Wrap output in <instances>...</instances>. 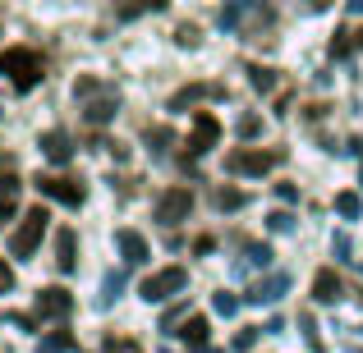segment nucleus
<instances>
[{
    "label": "nucleus",
    "instance_id": "f257e3e1",
    "mask_svg": "<svg viewBox=\"0 0 363 353\" xmlns=\"http://www.w3.org/2000/svg\"><path fill=\"white\" fill-rule=\"evenodd\" d=\"M74 101H79V115L92 124V129H101V124H111L120 115V92L111 88V83H101V79H79L74 83Z\"/></svg>",
    "mask_w": 363,
    "mask_h": 353
},
{
    "label": "nucleus",
    "instance_id": "f03ea898",
    "mask_svg": "<svg viewBox=\"0 0 363 353\" xmlns=\"http://www.w3.org/2000/svg\"><path fill=\"white\" fill-rule=\"evenodd\" d=\"M0 74H5L18 92H33L37 83L46 79V64H42V55H37L33 46H9V51L0 55Z\"/></svg>",
    "mask_w": 363,
    "mask_h": 353
},
{
    "label": "nucleus",
    "instance_id": "7ed1b4c3",
    "mask_svg": "<svg viewBox=\"0 0 363 353\" xmlns=\"http://www.w3.org/2000/svg\"><path fill=\"white\" fill-rule=\"evenodd\" d=\"M46 225H51V212H46L42 202H37L33 212H23V221H18V230L9 234V253H14L18 262H28V257L37 253V243H42Z\"/></svg>",
    "mask_w": 363,
    "mask_h": 353
},
{
    "label": "nucleus",
    "instance_id": "20e7f679",
    "mask_svg": "<svg viewBox=\"0 0 363 353\" xmlns=\"http://www.w3.org/2000/svg\"><path fill=\"white\" fill-rule=\"evenodd\" d=\"M184 289H189V271L184 266H166V271L147 275V280L138 284V299L143 303H166V299H175V294H184Z\"/></svg>",
    "mask_w": 363,
    "mask_h": 353
},
{
    "label": "nucleus",
    "instance_id": "39448f33",
    "mask_svg": "<svg viewBox=\"0 0 363 353\" xmlns=\"http://www.w3.org/2000/svg\"><path fill=\"white\" fill-rule=\"evenodd\" d=\"M281 161H285L281 147H272V151H262V147H240V151H230V156H225V170H230V175H257V179H262L267 170H276Z\"/></svg>",
    "mask_w": 363,
    "mask_h": 353
},
{
    "label": "nucleus",
    "instance_id": "423d86ee",
    "mask_svg": "<svg viewBox=\"0 0 363 353\" xmlns=\"http://www.w3.org/2000/svg\"><path fill=\"white\" fill-rule=\"evenodd\" d=\"M33 184H37L42 197H51V202H60V207H83V197H88V188L69 175H37Z\"/></svg>",
    "mask_w": 363,
    "mask_h": 353
},
{
    "label": "nucleus",
    "instance_id": "0eeeda50",
    "mask_svg": "<svg viewBox=\"0 0 363 353\" xmlns=\"http://www.w3.org/2000/svg\"><path fill=\"white\" fill-rule=\"evenodd\" d=\"M189 212H194V193L189 188H166L157 197V207H152L157 225H179V221H189Z\"/></svg>",
    "mask_w": 363,
    "mask_h": 353
},
{
    "label": "nucleus",
    "instance_id": "6e6552de",
    "mask_svg": "<svg viewBox=\"0 0 363 353\" xmlns=\"http://www.w3.org/2000/svg\"><path fill=\"white\" fill-rule=\"evenodd\" d=\"M216 138H221V120L207 115V110H198V115H194V133H189V156H207V151L216 147Z\"/></svg>",
    "mask_w": 363,
    "mask_h": 353
},
{
    "label": "nucleus",
    "instance_id": "1a4fd4ad",
    "mask_svg": "<svg viewBox=\"0 0 363 353\" xmlns=\"http://www.w3.org/2000/svg\"><path fill=\"white\" fill-rule=\"evenodd\" d=\"M74 312V294L51 284V289H37V317L42 321H65Z\"/></svg>",
    "mask_w": 363,
    "mask_h": 353
},
{
    "label": "nucleus",
    "instance_id": "9d476101",
    "mask_svg": "<svg viewBox=\"0 0 363 353\" xmlns=\"http://www.w3.org/2000/svg\"><path fill=\"white\" fill-rule=\"evenodd\" d=\"M285 289H290V275H285V271H272L267 280H257L253 289L244 294V303H253V308H262V303H281Z\"/></svg>",
    "mask_w": 363,
    "mask_h": 353
},
{
    "label": "nucleus",
    "instance_id": "9b49d317",
    "mask_svg": "<svg viewBox=\"0 0 363 353\" xmlns=\"http://www.w3.org/2000/svg\"><path fill=\"white\" fill-rule=\"evenodd\" d=\"M37 147H42V156L55 161V166H69V161H74V138H69L65 129H46Z\"/></svg>",
    "mask_w": 363,
    "mask_h": 353
},
{
    "label": "nucleus",
    "instance_id": "f8f14e48",
    "mask_svg": "<svg viewBox=\"0 0 363 353\" xmlns=\"http://www.w3.org/2000/svg\"><path fill=\"white\" fill-rule=\"evenodd\" d=\"M225 97L221 83H194V88H179L175 97H170V110H184V106H198V101H216Z\"/></svg>",
    "mask_w": 363,
    "mask_h": 353
},
{
    "label": "nucleus",
    "instance_id": "ddd939ff",
    "mask_svg": "<svg viewBox=\"0 0 363 353\" xmlns=\"http://www.w3.org/2000/svg\"><path fill=\"white\" fill-rule=\"evenodd\" d=\"M116 243H120V253H124V266H143L147 262V238H143L138 230H116Z\"/></svg>",
    "mask_w": 363,
    "mask_h": 353
},
{
    "label": "nucleus",
    "instance_id": "4468645a",
    "mask_svg": "<svg viewBox=\"0 0 363 353\" xmlns=\"http://www.w3.org/2000/svg\"><path fill=\"white\" fill-rule=\"evenodd\" d=\"M340 294H345V284H340L336 266H322V271L313 275V299H318V303H336Z\"/></svg>",
    "mask_w": 363,
    "mask_h": 353
},
{
    "label": "nucleus",
    "instance_id": "2eb2a0df",
    "mask_svg": "<svg viewBox=\"0 0 363 353\" xmlns=\"http://www.w3.org/2000/svg\"><path fill=\"white\" fill-rule=\"evenodd\" d=\"M55 266L65 275L79 266V238H74V230H55Z\"/></svg>",
    "mask_w": 363,
    "mask_h": 353
},
{
    "label": "nucleus",
    "instance_id": "dca6fc26",
    "mask_svg": "<svg viewBox=\"0 0 363 353\" xmlns=\"http://www.w3.org/2000/svg\"><path fill=\"white\" fill-rule=\"evenodd\" d=\"M170 0H116V18L120 23H129V18L138 14H157V9H166Z\"/></svg>",
    "mask_w": 363,
    "mask_h": 353
},
{
    "label": "nucleus",
    "instance_id": "f3484780",
    "mask_svg": "<svg viewBox=\"0 0 363 353\" xmlns=\"http://www.w3.org/2000/svg\"><path fill=\"white\" fill-rule=\"evenodd\" d=\"M253 9H257V0H230V5L221 9V28H225V33H240L244 18L253 14Z\"/></svg>",
    "mask_w": 363,
    "mask_h": 353
},
{
    "label": "nucleus",
    "instance_id": "a211bd4d",
    "mask_svg": "<svg viewBox=\"0 0 363 353\" xmlns=\"http://www.w3.org/2000/svg\"><path fill=\"white\" fill-rule=\"evenodd\" d=\"M207 335H212L207 317H184V326H179V340H184L189 349H207Z\"/></svg>",
    "mask_w": 363,
    "mask_h": 353
},
{
    "label": "nucleus",
    "instance_id": "6ab92c4d",
    "mask_svg": "<svg viewBox=\"0 0 363 353\" xmlns=\"http://www.w3.org/2000/svg\"><path fill=\"white\" fill-rule=\"evenodd\" d=\"M244 202H248V193H240V188H212V207L216 212H240Z\"/></svg>",
    "mask_w": 363,
    "mask_h": 353
},
{
    "label": "nucleus",
    "instance_id": "aec40b11",
    "mask_svg": "<svg viewBox=\"0 0 363 353\" xmlns=\"http://www.w3.org/2000/svg\"><path fill=\"white\" fill-rule=\"evenodd\" d=\"M37 353H74V335L69 330H51V335H42Z\"/></svg>",
    "mask_w": 363,
    "mask_h": 353
},
{
    "label": "nucleus",
    "instance_id": "412c9836",
    "mask_svg": "<svg viewBox=\"0 0 363 353\" xmlns=\"http://www.w3.org/2000/svg\"><path fill=\"white\" fill-rule=\"evenodd\" d=\"M248 83H253L257 92H272L276 88V69H267V64H248Z\"/></svg>",
    "mask_w": 363,
    "mask_h": 353
},
{
    "label": "nucleus",
    "instance_id": "4be33fe9",
    "mask_svg": "<svg viewBox=\"0 0 363 353\" xmlns=\"http://www.w3.org/2000/svg\"><path fill=\"white\" fill-rule=\"evenodd\" d=\"M212 308L221 312V317H235V312L244 308V299H240V294H230V289H221V294H212Z\"/></svg>",
    "mask_w": 363,
    "mask_h": 353
},
{
    "label": "nucleus",
    "instance_id": "5701e85b",
    "mask_svg": "<svg viewBox=\"0 0 363 353\" xmlns=\"http://www.w3.org/2000/svg\"><path fill=\"white\" fill-rule=\"evenodd\" d=\"M336 212L345 216V221H359V212H363V197H359V193H336Z\"/></svg>",
    "mask_w": 363,
    "mask_h": 353
},
{
    "label": "nucleus",
    "instance_id": "b1692460",
    "mask_svg": "<svg viewBox=\"0 0 363 353\" xmlns=\"http://www.w3.org/2000/svg\"><path fill=\"white\" fill-rule=\"evenodd\" d=\"M120 289H124V271H111L106 280H101V308H106V303H116Z\"/></svg>",
    "mask_w": 363,
    "mask_h": 353
},
{
    "label": "nucleus",
    "instance_id": "393cba45",
    "mask_svg": "<svg viewBox=\"0 0 363 353\" xmlns=\"http://www.w3.org/2000/svg\"><path fill=\"white\" fill-rule=\"evenodd\" d=\"M272 262V248L267 243H244V262L240 266H267Z\"/></svg>",
    "mask_w": 363,
    "mask_h": 353
},
{
    "label": "nucleus",
    "instance_id": "a878e982",
    "mask_svg": "<svg viewBox=\"0 0 363 353\" xmlns=\"http://www.w3.org/2000/svg\"><path fill=\"white\" fill-rule=\"evenodd\" d=\"M267 230L290 234V230H294V216H290V212H272V216H267Z\"/></svg>",
    "mask_w": 363,
    "mask_h": 353
},
{
    "label": "nucleus",
    "instance_id": "bb28decb",
    "mask_svg": "<svg viewBox=\"0 0 363 353\" xmlns=\"http://www.w3.org/2000/svg\"><path fill=\"white\" fill-rule=\"evenodd\" d=\"M147 147L157 151V156H166V147H170V129H147Z\"/></svg>",
    "mask_w": 363,
    "mask_h": 353
},
{
    "label": "nucleus",
    "instance_id": "cd10ccee",
    "mask_svg": "<svg viewBox=\"0 0 363 353\" xmlns=\"http://www.w3.org/2000/svg\"><path fill=\"white\" fill-rule=\"evenodd\" d=\"M101 353H143V349L133 345V340H124V335H111V340H106V349H101Z\"/></svg>",
    "mask_w": 363,
    "mask_h": 353
},
{
    "label": "nucleus",
    "instance_id": "c85d7f7f",
    "mask_svg": "<svg viewBox=\"0 0 363 353\" xmlns=\"http://www.w3.org/2000/svg\"><path fill=\"white\" fill-rule=\"evenodd\" d=\"M175 42H179V46H189V51H194V46L203 42V37H198V28H194V23H184V28H175Z\"/></svg>",
    "mask_w": 363,
    "mask_h": 353
},
{
    "label": "nucleus",
    "instance_id": "c756f323",
    "mask_svg": "<svg viewBox=\"0 0 363 353\" xmlns=\"http://www.w3.org/2000/svg\"><path fill=\"white\" fill-rule=\"evenodd\" d=\"M18 175H0V197H18Z\"/></svg>",
    "mask_w": 363,
    "mask_h": 353
},
{
    "label": "nucleus",
    "instance_id": "7c9ffc66",
    "mask_svg": "<svg viewBox=\"0 0 363 353\" xmlns=\"http://www.w3.org/2000/svg\"><path fill=\"white\" fill-rule=\"evenodd\" d=\"M257 345V326H244L240 335H235V349H253Z\"/></svg>",
    "mask_w": 363,
    "mask_h": 353
},
{
    "label": "nucleus",
    "instance_id": "2f4dec72",
    "mask_svg": "<svg viewBox=\"0 0 363 353\" xmlns=\"http://www.w3.org/2000/svg\"><path fill=\"white\" fill-rule=\"evenodd\" d=\"M299 326H303V340H308L313 349H322V340H318V326H313V317H299Z\"/></svg>",
    "mask_w": 363,
    "mask_h": 353
},
{
    "label": "nucleus",
    "instance_id": "473e14b6",
    "mask_svg": "<svg viewBox=\"0 0 363 353\" xmlns=\"http://www.w3.org/2000/svg\"><path fill=\"white\" fill-rule=\"evenodd\" d=\"M9 289H14V271H9V262L0 257V294H9Z\"/></svg>",
    "mask_w": 363,
    "mask_h": 353
},
{
    "label": "nucleus",
    "instance_id": "72a5a7b5",
    "mask_svg": "<svg viewBox=\"0 0 363 353\" xmlns=\"http://www.w3.org/2000/svg\"><path fill=\"white\" fill-rule=\"evenodd\" d=\"M331 253H336V262H345V257H350V234H336V243H331Z\"/></svg>",
    "mask_w": 363,
    "mask_h": 353
},
{
    "label": "nucleus",
    "instance_id": "f704fd0d",
    "mask_svg": "<svg viewBox=\"0 0 363 353\" xmlns=\"http://www.w3.org/2000/svg\"><path fill=\"white\" fill-rule=\"evenodd\" d=\"M276 197H281V202H299V188L294 184H276Z\"/></svg>",
    "mask_w": 363,
    "mask_h": 353
},
{
    "label": "nucleus",
    "instance_id": "c9c22d12",
    "mask_svg": "<svg viewBox=\"0 0 363 353\" xmlns=\"http://www.w3.org/2000/svg\"><path fill=\"white\" fill-rule=\"evenodd\" d=\"M5 321L18 326V330H33V317H23V312H5Z\"/></svg>",
    "mask_w": 363,
    "mask_h": 353
},
{
    "label": "nucleus",
    "instance_id": "e433bc0d",
    "mask_svg": "<svg viewBox=\"0 0 363 353\" xmlns=\"http://www.w3.org/2000/svg\"><path fill=\"white\" fill-rule=\"evenodd\" d=\"M253 133H257V115H244L240 120V138H253Z\"/></svg>",
    "mask_w": 363,
    "mask_h": 353
},
{
    "label": "nucleus",
    "instance_id": "4c0bfd02",
    "mask_svg": "<svg viewBox=\"0 0 363 353\" xmlns=\"http://www.w3.org/2000/svg\"><path fill=\"white\" fill-rule=\"evenodd\" d=\"M179 317H184V308H170V312H166V317H161V330H170V326H175V321H179Z\"/></svg>",
    "mask_w": 363,
    "mask_h": 353
},
{
    "label": "nucleus",
    "instance_id": "58836bf2",
    "mask_svg": "<svg viewBox=\"0 0 363 353\" xmlns=\"http://www.w3.org/2000/svg\"><path fill=\"white\" fill-rule=\"evenodd\" d=\"M9 216H14V197H0V225H5Z\"/></svg>",
    "mask_w": 363,
    "mask_h": 353
},
{
    "label": "nucleus",
    "instance_id": "ea45409f",
    "mask_svg": "<svg viewBox=\"0 0 363 353\" xmlns=\"http://www.w3.org/2000/svg\"><path fill=\"white\" fill-rule=\"evenodd\" d=\"M350 37H354V51H363V28H359V33H350Z\"/></svg>",
    "mask_w": 363,
    "mask_h": 353
},
{
    "label": "nucleus",
    "instance_id": "a19ab883",
    "mask_svg": "<svg viewBox=\"0 0 363 353\" xmlns=\"http://www.w3.org/2000/svg\"><path fill=\"white\" fill-rule=\"evenodd\" d=\"M308 5H313V9H327V5H331V0H308Z\"/></svg>",
    "mask_w": 363,
    "mask_h": 353
},
{
    "label": "nucleus",
    "instance_id": "79ce46f5",
    "mask_svg": "<svg viewBox=\"0 0 363 353\" xmlns=\"http://www.w3.org/2000/svg\"><path fill=\"white\" fill-rule=\"evenodd\" d=\"M350 9H354V14H363V0H350Z\"/></svg>",
    "mask_w": 363,
    "mask_h": 353
},
{
    "label": "nucleus",
    "instance_id": "37998d69",
    "mask_svg": "<svg viewBox=\"0 0 363 353\" xmlns=\"http://www.w3.org/2000/svg\"><path fill=\"white\" fill-rule=\"evenodd\" d=\"M161 353H170V349H161Z\"/></svg>",
    "mask_w": 363,
    "mask_h": 353
}]
</instances>
